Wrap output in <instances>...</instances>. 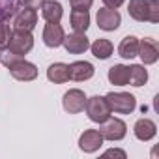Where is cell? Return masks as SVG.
I'll return each mask as SVG.
<instances>
[{"instance_id": "cell-13", "label": "cell", "mask_w": 159, "mask_h": 159, "mask_svg": "<svg viewBox=\"0 0 159 159\" xmlns=\"http://www.w3.org/2000/svg\"><path fill=\"white\" fill-rule=\"evenodd\" d=\"M142 64L144 66H152L159 60V47H157V41L153 38H144V39H139V54Z\"/></svg>"}, {"instance_id": "cell-2", "label": "cell", "mask_w": 159, "mask_h": 159, "mask_svg": "<svg viewBox=\"0 0 159 159\" xmlns=\"http://www.w3.org/2000/svg\"><path fill=\"white\" fill-rule=\"evenodd\" d=\"M84 112H86V116L90 118V122H94V124H103V122L112 114L111 109H109V103H107L105 96H92V98H86Z\"/></svg>"}, {"instance_id": "cell-20", "label": "cell", "mask_w": 159, "mask_h": 159, "mask_svg": "<svg viewBox=\"0 0 159 159\" xmlns=\"http://www.w3.org/2000/svg\"><path fill=\"white\" fill-rule=\"evenodd\" d=\"M118 54L124 60H133L139 54V38L137 36H125L118 45Z\"/></svg>"}, {"instance_id": "cell-12", "label": "cell", "mask_w": 159, "mask_h": 159, "mask_svg": "<svg viewBox=\"0 0 159 159\" xmlns=\"http://www.w3.org/2000/svg\"><path fill=\"white\" fill-rule=\"evenodd\" d=\"M43 43L49 47V49H56L64 43V38H66V32H64V26L60 23H47L43 26Z\"/></svg>"}, {"instance_id": "cell-7", "label": "cell", "mask_w": 159, "mask_h": 159, "mask_svg": "<svg viewBox=\"0 0 159 159\" xmlns=\"http://www.w3.org/2000/svg\"><path fill=\"white\" fill-rule=\"evenodd\" d=\"M38 25V10L36 8H28V6H21L15 11L13 17V30H28L32 32Z\"/></svg>"}, {"instance_id": "cell-3", "label": "cell", "mask_w": 159, "mask_h": 159, "mask_svg": "<svg viewBox=\"0 0 159 159\" xmlns=\"http://www.w3.org/2000/svg\"><path fill=\"white\" fill-rule=\"evenodd\" d=\"M99 125H101V127H99V133L103 135L105 140L118 142V140L125 139V135H127V125H125V122H124L122 118H114L112 114H111L103 124H99Z\"/></svg>"}, {"instance_id": "cell-22", "label": "cell", "mask_w": 159, "mask_h": 159, "mask_svg": "<svg viewBox=\"0 0 159 159\" xmlns=\"http://www.w3.org/2000/svg\"><path fill=\"white\" fill-rule=\"evenodd\" d=\"M148 83V69L144 64H133L129 66V84L135 88H140Z\"/></svg>"}, {"instance_id": "cell-8", "label": "cell", "mask_w": 159, "mask_h": 159, "mask_svg": "<svg viewBox=\"0 0 159 159\" xmlns=\"http://www.w3.org/2000/svg\"><path fill=\"white\" fill-rule=\"evenodd\" d=\"M105 139L99 133V129H84L79 137V150L84 153H96L101 150Z\"/></svg>"}, {"instance_id": "cell-27", "label": "cell", "mask_w": 159, "mask_h": 159, "mask_svg": "<svg viewBox=\"0 0 159 159\" xmlns=\"http://www.w3.org/2000/svg\"><path fill=\"white\" fill-rule=\"evenodd\" d=\"M21 2V6H28V8H39L41 4H43V0H19Z\"/></svg>"}, {"instance_id": "cell-11", "label": "cell", "mask_w": 159, "mask_h": 159, "mask_svg": "<svg viewBox=\"0 0 159 159\" xmlns=\"http://www.w3.org/2000/svg\"><path fill=\"white\" fill-rule=\"evenodd\" d=\"M96 75V67L88 60H77L69 64V79L75 83H84Z\"/></svg>"}, {"instance_id": "cell-1", "label": "cell", "mask_w": 159, "mask_h": 159, "mask_svg": "<svg viewBox=\"0 0 159 159\" xmlns=\"http://www.w3.org/2000/svg\"><path fill=\"white\" fill-rule=\"evenodd\" d=\"M105 99L114 114H131L137 109V98L129 92H109Z\"/></svg>"}, {"instance_id": "cell-15", "label": "cell", "mask_w": 159, "mask_h": 159, "mask_svg": "<svg viewBox=\"0 0 159 159\" xmlns=\"http://www.w3.org/2000/svg\"><path fill=\"white\" fill-rule=\"evenodd\" d=\"M133 135H135L139 140L148 142V140H152V139L157 135V125H155V122L150 120V118H140V120H137L135 125H133Z\"/></svg>"}, {"instance_id": "cell-18", "label": "cell", "mask_w": 159, "mask_h": 159, "mask_svg": "<svg viewBox=\"0 0 159 159\" xmlns=\"http://www.w3.org/2000/svg\"><path fill=\"white\" fill-rule=\"evenodd\" d=\"M69 25L73 32H84L90 28V11L88 10H71L69 15Z\"/></svg>"}, {"instance_id": "cell-9", "label": "cell", "mask_w": 159, "mask_h": 159, "mask_svg": "<svg viewBox=\"0 0 159 159\" xmlns=\"http://www.w3.org/2000/svg\"><path fill=\"white\" fill-rule=\"evenodd\" d=\"M96 21H98V26L105 32H114L120 28L122 25V15L118 10H112V8H101L98 10V15H96Z\"/></svg>"}, {"instance_id": "cell-21", "label": "cell", "mask_w": 159, "mask_h": 159, "mask_svg": "<svg viewBox=\"0 0 159 159\" xmlns=\"http://www.w3.org/2000/svg\"><path fill=\"white\" fill-rule=\"evenodd\" d=\"M127 13L133 21L146 23L148 21V0H129Z\"/></svg>"}, {"instance_id": "cell-10", "label": "cell", "mask_w": 159, "mask_h": 159, "mask_svg": "<svg viewBox=\"0 0 159 159\" xmlns=\"http://www.w3.org/2000/svg\"><path fill=\"white\" fill-rule=\"evenodd\" d=\"M62 45L69 54H83L90 49V39L86 38L84 32H73V34H66Z\"/></svg>"}, {"instance_id": "cell-6", "label": "cell", "mask_w": 159, "mask_h": 159, "mask_svg": "<svg viewBox=\"0 0 159 159\" xmlns=\"http://www.w3.org/2000/svg\"><path fill=\"white\" fill-rule=\"evenodd\" d=\"M86 94L81 88H69L62 98V107L67 114H79L84 111Z\"/></svg>"}, {"instance_id": "cell-17", "label": "cell", "mask_w": 159, "mask_h": 159, "mask_svg": "<svg viewBox=\"0 0 159 159\" xmlns=\"http://www.w3.org/2000/svg\"><path fill=\"white\" fill-rule=\"evenodd\" d=\"M107 79L114 86H127L129 84V66H124V64L111 66L109 73H107Z\"/></svg>"}, {"instance_id": "cell-26", "label": "cell", "mask_w": 159, "mask_h": 159, "mask_svg": "<svg viewBox=\"0 0 159 159\" xmlns=\"http://www.w3.org/2000/svg\"><path fill=\"white\" fill-rule=\"evenodd\" d=\"M109 155H118V157H122V159H125V157H127L125 150H120V148H111V150H105V152H103V157H109Z\"/></svg>"}, {"instance_id": "cell-28", "label": "cell", "mask_w": 159, "mask_h": 159, "mask_svg": "<svg viewBox=\"0 0 159 159\" xmlns=\"http://www.w3.org/2000/svg\"><path fill=\"white\" fill-rule=\"evenodd\" d=\"M124 2H125V0H103L105 8H112V10H118Z\"/></svg>"}, {"instance_id": "cell-14", "label": "cell", "mask_w": 159, "mask_h": 159, "mask_svg": "<svg viewBox=\"0 0 159 159\" xmlns=\"http://www.w3.org/2000/svg\"><path fill=\"white\" fill-rule=\"evenodd\" d=\"M38 10L45 23H60L64 17V8L58 0H43V4Z\"/></svg>"}, {"instance_id": "cell-23", "label": "cell", "mask_w": 159, "mask_h": 159, "mask_svg": "<svg viewBox=\"0 0 159 159\" xmlns=\"http://www.w3.org/2000/svg\"><path fill=\"white\" fill-rule=\"evenodd\" d=\"M11 26L6 23V21H0V51L6 49L8 43H10V38H11Z\"/></svg>"}, {"instance_id": "cell-25", "label": "cell", "mask_w": 159, "mask_h": 159, "mask_svg": "<svg viewBox=\"0 0 159 159\" xmlns=\"http://www.w3.org/2000/svg\"><path fill=\"white\" fill-rule=\"evenodd\" d=\"M94 0H69L71 10H90Z\"/></svg>"}, {"instance_id": "cell-16", "label": "cell", "mask_w": 159, "mask_h": 159, "mask_svg": "<svg viewBox=\"0 0 159 159\" xmlns=\"http://www.w3.org/2000/svg\"><path fill=\"white\" fill-rule=\"evenodd\" d=\"M47 79L54 84H64L69 81V64L54 62L47 67Z\"/></svg>"}, {"instance_id": "cell-24", "label": "cell", "mask_w": 159, "mask_h": 159, "mask_svg": "<svg viewBox=\"0 0 159 159\" xmlns=\"http://www.w3.org/2000/svg\"><path fill=\"white\" fill-rule=\"evenodd\" d=\"M148 23H159V0H148Z\"/></svg>"}, {"instance_id": "cell-5", "label": "cell", "mask_w": 159, "mask_h": 159, "mask_svg": "<svg viewBox=\"0 0 159 159\" xmlns=\"http://www.w3.org/2000/svg\"><path fill=\"white\" fill-rule=\"evenodd\" d=\"M10 75L15 79V81H21V83H30V81H36L38 79V66L28 62L26 58H21L17 60L15 64H11L10 67Z\"/></svg>"}, {"instance_id": "cell-4", "label": "cell", "mask_w": 159, "mask_h": 159, "mask_svg": "<svg viewBox=\"0 0 159 159\" xmlns=\"http://www.w3.org/2000/svg\"><path fill=\"white\" fill-rule=\"evenodd\" d=\"M6 49L13 51L19 56H26L34 49V36H32V32H28V30H13Z\"/></svg>"}, {"instance_id": "cell-19", "label": "cell", "mask_w": 159, "mask_h": 159, "mask_svg": "<svg viewBox=\"0 0 159 159\" xmlns=\"http://www.w3.org/2000/svg\"><path fill=\"white\" fill-rule=\"evenodd\" d=\"M90 51H92V54H94L98 60H109V58L112 56V52H114V45H112L111 39L99 38V39H96L94 43H90Z\"/></svg>"}]
</instances>
